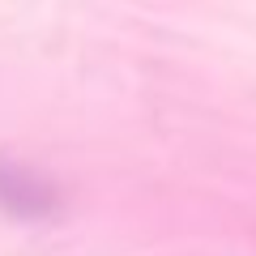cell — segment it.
Masks as SVG:
<instances>
[{
    "label": "cell",
    "instance_id": "cell-1",
    "mask_svg": "<svg viewBox=\"0 0 256 256\" xmlns=\"http://www.w3.org/2000/svg\"><path fill=\"white\" fill-rule=\"evenodd\" d=\"M0 210L13 218H47L56 210V192L47 180H38L22 162L0 158Z\"/></svg>",
    "mask_w": 256,
    "mask_h": 256
}]
</instances>
